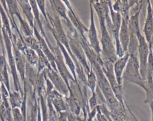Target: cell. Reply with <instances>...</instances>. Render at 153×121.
<instances>
[{
  "mask_svg": "<svg viewBox=\"0 0 153 121\" xmlns=\"http://www.w3.org/2000/svg\"><path fill=\"white\" fill-rule=\"evenodd\" d=\"M29 3L30 4V6L32 7V12H33V17H34V20L35 22H36V23L38 25V28L39 29V32L41 34V35L42 36V37L45 39V40L46 41L50 49L51 50V51L52 52L54 48V46H52V44H51V43L50 42L45 32V31L43 28V25L41 22V20L40 19V14H39V11L38 10V8L37 7V4H36V1H29Z\"/></svg>",
  "mask_w": 153,
  "mask_h": 121,
  "instance_id": "cell-19",
  "label": "cell"
},
{
  "mask_svg": "<svg viewBox=\"0 0 153 121\" xmlns=\"http://www.w3.org/2000/svg\"><path fill=\"white\" fill-rule=\"evenodd\" d=\"M149 105L151 110V120L153 121V101L151 102L148 104Z\"/></svg>",
  "mask_w": 153,
  "mask_h": 121,
  "instance_id": "cell-42",
  "label": "cell"
},
{
  "mask_svg": "<svg viewBox=\"0 0 153 121\" xmlns=\"http://www.w3.org/2000/svg\"><path fill=\"white\" fill-rule=\"evenodd\" d=\"M7 65V62L4 55H0V72Z\"/></svg>",
  "mask_w": 153,
  "mask_h": 121,
  "instance_id": "cell-38",
  "label": "cell"
},
{
  "mask_svg": "<svg viewBox=\"0 0 153 121\" xmlns=\"http://www.w3.org/2000/svg\"><path fill=\"white\" fill-rule=\"evenodd\" d=\"M17 1L18 4H19V5L20 6L24 15L25 16L26 21L28 22L31 28L33 29L35 25L34 23V22H35L34 17H33L32 7L29 3V1L19 0Z\"/></svg>",
  "mask_w": 153,
  "mask_h": 121,
  "instance_id": "cell-22",
  "label": "cell"
},
{
  "mask_svg": "<svg viewBox=\"0 0 153 121\" xmlns=\"http://www.w3.org/2000/svg\"><path fill=\"white\" fill-rule=\"evenodd\" d=\"M123 81L137 85L143 90L146 87V80L140 73L138 56L129 55V58L122 76Z\"/></svg>",
  "mask_w": 153,
  "mask_h": 121,
  "instance_id": "cell-2",
  "label": "cell"
},
{
  "mask_svg": "<svg viewBox=\"0 0 153 121\" xmlns=\"http://www.w3.org/2000/svg\"><path fill=\"white\" fill-rule=\"evenodd\" d=\"M87 82L86 85L90 90H91V93L96 91V89L97 87V78L96 74L93 69V68L90 66V70L89 73L87 75Z\"/></svg>",
  "mask_w": 153,
  "mask_h": 121,
  "instance_id": "cell-30",
  "label": "cell"
},
{
  "mask_svg": "<svg viewBox=\"0 0 153 121\" xmlns=\"http://www.w3.org/2000/svg\"><path fill=\"white\" fill-rule=\"evenodd\" d=\"M138 45L139 42L136 35L130 34V40L127 53H128L129 55H136L138 56Z\"/></svg>",
  "mask_w": 153,
  "mask_h": 121,
  "instance_id": "cell-28",
  "label": "cell"
},
{
  "mask_svg": "<svg viewBox=\"0 0 153 121\" xmlns=\"http://www.w3.org/2000/svg\"><path fill=\"white\" fill-rule=\"evenodd\" d=\"M53 37L56 40L57 46H58V47L59 48V49L61 51V53L62 54V56L63 57V59H64L66 65H67L68 68H69V71H71V74H72L75 81L78 83V78H77L76 74V68H75V65L74 64V62L72 59L71 58L70 55L69 54V53L68 52V51L66 50L65 47L60 43V42L57 40V38L55 36H53Z\"/></svg>",
  "mask_w": 153,
  "mask_h": 121,
  "instance_id": "cell-20",
  "label": "cell"
},
{
  "mask_svg": "<svg viewBox=\"0 0 153 121\" xmlns=\"http://www.w3.org/2000/svg\"><path fill=\"white\" fill-rule=\"evenodd\" d=\"M12 49L15 60L16 69L17 71L19 72L21 80L24 85L25 84V68L26 60L24 55L13 43Z\"/></svg>",
  "mask_w": 153,
  "mask_h": 121,
  "instance_id": "cell-16",
  "label": "cell"
},
{
  "mask_svg": "<svg viewBox=\"0 0 153 121\" xmlns=\"http://www.w3.org/2000/svg\"><path fill=\"white\" fill-rule=\"evenodd\" d=\"M90 5V26L88 29V38L89 40V44L94 51L101 56V47L100 41L97 35V32L95 25L93 7L91 1H89Z\"/></svg>",
  "mask_w": 153,
  "mask_h": 121,
  "instance_id": "cell-9",
  "label": "cell"
},
{
  "mask_svg": "<svg viewBox=\"0 0 153 121\" xmlns=\"http://www.w3.org/2000/svg\"><path fill=\"white\" fill-rule=\"evenodd\" d=\"M142 1H138L135 5L136 8L133 14L129 17L128 21V27L130 34H134L136 37L141 34L140 25H139V16L142 7Z\"/></svg>",
  "mask_w": 153,
  "mask_h": 121,
  "instance_id": "cell-14",
  "label": "cell"
},
{
  "mask_svg": "<svg viewBox=\"0 0 153 121\" xmlns=\"http://www.w3.org/2000/svg\"><path fill=\"white\" fill-rule=\"evenodd\" d=\"M0 15H1L2 23V28L6 31L10 39L11 40V41H12L13 33L12 32L11 29L10 27L9 18L8 17V15H7L6 11H5L2 5H1V2H0Z\"/></svg>",
  "mask_w": 153,
  "mask_h": 121,
  "instance_id": "cell-24",
  "label": "cell"
},
{
  "mask_svg": "<svg viewBox=\"0 0 153 121\" xmlns=\"http://www.w3.org/2000/svg\"><path fill=\"white\" fill-rule=\"evenodd\" d=\"M38 100L39 102V106L41 111L42 121H48V107L46 101V96L41 95L38 98Z\"/></svg>",
  "mask_w": 153,
  "mask_h": 121,
  "instance_id": "cell-31",
  "label": "cell"
},
{
  "mask_svg": "<svg viewBox=\"0 0 153 121\" xmlns=\"http://www.w3.org/2000/svg\"><path fill=\"white\" fill-rule=\"evenodd\" d=\"M0 120H1V121H5L4 118L2 117V116L1 115V114H0Z\"/></svg>",
  "mask_w": 153,
  "mask_h": 121,
  "instance_id": "cell-46",
  "label": "cell"
},
{
  "mask_svg": "<svg viewBox=\"0 0 153 121\" xmlns=\"http://www.w3.org/2000/svg\"><path fill=\"white\" fill-rule=\"evenodd\" d=\"M144 90L146 95L145 103L149 104L153 101V68L149 66H147L146 87Z\"/></svg>",
  "mask_w": 153,
  "mask_h": 121,
  "instance_id": "cell-21",
  "label": "cell"
},
{
  "mask_svg": "<svg viewBox=\"0 0 153 121\" xmlns=\"http://www.w3.org/2000/svg\"><path fill=\"white\" fill-rule=\"evenodd\" d=\"M93 9L95 10L99 22L100 29L101 58L103 60H107L113 64L117 59L114 43L112 37L106 26L104 10L100 1H91Z\"/></svg>",
  "mask_w": 153,
  "mask_h": 121,
  "instance_id": "cell-1",
  "label": "cell"
},
{
  "mask_svg": "<svg viewBox=\"0 0 153 121\" xmlns=\"http://www.w3.org/2000/svg\"><path fill=\"white\" fill-rule=\"evenodd\" d=\"M52 53L54 56L55 64L57 71L59 75L63 79V80L65 81L69 89V82L71 81H75L73 77V75L69 71V68H68L67 65H66L61 51L57 46L56 47H54Z\"/></svg>",
  "mask_w": 153,
  "mask_h": 121,
  "instance_id": "cell-7",
  "label": "cell"
},
{
  "mask_svg": "<svg viewBox=\"0 0 153 121\" xmlns=\"http://www.w3.org/2000/svg\"><path fill=\"white\" fill-rule=\"evenodd\" d=\"M0 81L2 82L5 85L7 90L10 93L11 90L10 84L7 65L4 67L3 70L0 72Z\"/></svg>",
  "mask_w": 153,
  "mask_h": 121,
  "instance_id": "cell-32",
  "label": "cell"
},
{
  "mask_svg": "<svg viewBox=\"0 0 153 121\" xmlns=\"http://www.w3.org/2000/svg\"><path fill=\"white\" fill-rule=\"evenodd\" d=\"M97 99V95L96 92L91 93V96L88 99V105L90 110H93L95 107H96L98 105Z\"/></svg>",
  "mask_w": 153,
  "mask_h": 121,
  "instance_id": "cell-34",
  "label": "cell"
},
{
  "mask_svg": "<svg viewBox=\"0 0 153 121\" xmlns=\"http://www.w3.org/2000/svg\"><path fill=\"white\" fill-rule=\"evenodd\" d=\"M65 100L67 105L68 111L71 112L76 116H79L81 110V107L69 96L65 97Z\"/></svg>",
  "mask_w": 153,
  "mask_h": 121,
  "instance_id": "cell-26",
  "label": "cell"
},
{
  "mask_svg": "<svg viewBox=\"0 0 153 121\" xmlns=\"http://www.w3.org/2000/svg\"><path fill=\"white\" fill-rule=\"evenodd\" d=\"M58 114L57 121H68V111L62 112Z\"/></svg>",
  "mask_w": 153,
  "mask_h": 121,
  "instance_id": "cell-39",
  "label": "cell"
},
{
  "mask_svg": "<svg viewBox=\"0 0 153 121\" xmlns=\"http://www.w3.org/2000/svg\"><path fill=\"white\" fill-rule=\"evenodd\" d=\"M138 1H121L120 14L123 18H129L130 9L135 5Z\"/></svg>",
  "mask_w": 153,
  "mask_h": 121,
  "instance_id": "cell-29",
  "label": "cell"
},
{
  "mask_svg": "<svg viewBox=\"0 0 153 121\" xmlns=\"http://www.w3.org/2000/svg\"><path fill=\"white\" fill-rule=\"evenodd\" d=\"M67 36L68 38L70 49L77 61L82 67L87 76V75L90 72V66H89L88 63V60L87 59L86 55L78 41L69 35H67Z\"/></svg>",
  "mask_w": 153,
  "mask_h": 121,
  "instance_id": "cell-8",
  "label": "cell"
},
{
  "mask_svg": "<svg viewBox=\"0 0 153 121\" xmlns=\"http://www.w3.org/2000/svg\"><path fill=\"white\" fill-rule=\"evenodd\" d=\"M150 4H151V5L152 11H153V1H150Z\"/></svg>",
  "mask_w": 153,
  "mask_h": 121,
  "instance_id": "cell-45",
  "label": "cell"
},
{
  "mask_svg": "<svg viewBox=\"0 0 153 121\" xmlns=\"http://www.w3.org/2000/svg\"><path fill=\"white\" fill-rule=\"evenodd\" d=\"M51 8L54 13H55L60 18L62 19L65 22V23L68 28V33L69 34H72L74 33L76 30L72 26V23H71L67 13V8L65 4L63 3V1L60 0H52L49 1Z\"/></svg>",
  "mask_w": 153,
  "mask_h": 121,
  "instance_id": "cell-11",
  "label": "cell"
},
{
  "mask_svg": "<svg viewBox=\"0 0 153 121\" xmlns=\"http://www.w3.org/2000/svg\"><path fill=\"white\" fill-rule=\"evenodd\" d=\"M7 10L10 15L16 16L20 23L21 31L22 32V35L23 37H29L33 36V29L31 28L28 22L23 19V16L20 14L18 3L17 1H6Z\"/></svg>",
  "mask_w": 153,
  "mask_h": 121,
  "instance_id": "cell-6",
  "label": "cell"
},
{
  "mask_svg": "<svg viewBox=\"0 0 153 121\" xmlns=\"http://www.w3.org/2000/svg\"><path fill=\"white\" fill-rule=\"evenodd\" d=\"M37 7L38 8V10L41 11L42 13L43 17H44V19L46 21V23H48V19L47 16V11L45 8V1H36Z\"/></svg>",
  "mask_w": 153,
  "mask_h": 121,
  "instance_id": "cell-33",
  "label": "cell"
},
{
  "mask_svg": "<svg viewBox=\"0 0 153 121\" xmlns=\"http://www.w3.org/2000/svg\"><path fill=\"white\" fill-rule=\"evenodd\" d=\"M0 43L2 47V50L3 52V55H5V45L4 43V38H3V35H2V23L1 20V17L0 15Z\"/></svg>",
  "mask_w": 153,
  "mask_h": 121,
  "instance_id": "cell-37",
  "label": "cell"
},
{
  "mask_svg": "<svg viewBox=\"0 0 153 121\" xmlns=\"http://www.w3.org/2000/svg\"><path fill=\"white\" fill-rule=\"evenodd\" d=\"M13 111V119L14 121H27L24 119L20 108H16L12 109Z\"/></svg>",
  "mask_w": 153,
  "mask_h": 121,
  "instance_id": "cell-35",
  "label": "cell"
},
{
  "mask_svg": "<svg viewBox=\"0 0 153 121\" xmlns=\"http://www.w3.org/2000/svg\"><path fill=\"white\" fill-rule=\"evenodd\" d=\"M146 8V16L144 22L143 33V36L149 43L153 37V11L150 4V1H147Z\"/></svg>",
  "mask_w": 153,
  "mask_h": 121,
  "instance_id": "cell-15",
  "label": "cell"
},
{
  "mask_svg": "<svg viewBox=\"0 0 153 121\" xmlns=\"http://www.w3.org/2000/svg\"><path fill=\"white\" fill-rule=\"evenodd\" d=\"M121 1H114V3L112 2V10L117 13H120L121 11Z\"/></svg>",
  "mask_w": 153,
  "mask_h": 121,
  "instance_id": "cell-36",
  "label": "cell"
},
{
  "mask_svg": "<svg viewBox=\"0 0 153 121\" xmlns=\"http://www.w3.org/2000/svg\"><path fill=\"white\" fill-rule=\"evenodd\" d=\"M138 45V60L140 66V73L143 79L146 80L148 60L149 54V44L146 41L144 36L140 34L137 36Z\"/></svg>",
  "mask_w": 153,
  "mask_h": 121,
  "instance_id": "cell-5",
  "label": "cell"
},
{
  "mask_svg": "<svg viewBox=\"0 0 153 121\" xmlns=\"http://www.w3.org/2000/svg\"><path fill=\"white\" fill-rule=\"evenodd\" d=\"M45 69L47 77L52 83L54 89L63 97L68 96L69 92V87L59 74L53 69H48L45 68Z\"/></svg>",
  "mask_w": 153,
  "mask_h": 121,
  "instance_id": "cell-10",
  "label": "cell"
},
{
  "mask_svg": "<svg viewBox=\"0 0 153 121\" xmlns=\"http://www.w3.org/2000/svg\"><path fill=\"white\" fill-rule=\"evenodd\" d=\"M68 121H78L77 117L74 114L68 111Z\"/></svg>",
  "mask_w": 153,
  "mask_h": 121,
  "instance_id": "cell-41",
  "label": "cell"
},
{
  "mask_svg": "<svg viewBox=\"0 0 153 121\" xmlns=\"http://www.w3.org/2000/svg\"><path fill=\"white\" fill-rule=\"evenodd\" d=\"M33 32L34 37H35V38L36 39V40L38 43L39 49L41 50V51L44 53V54L45 55V56L48 59L52 68L57 72L56 66V64H55L54 56L53 53H52V52L51 51V50L50 49L45 39L41 35L40 32H38V31L37 30L35 25L33 28Z\"/></svg>",
  "mask_w": 153,
  "mask_h": 121,
  "instance_id": "cell-13",
  "label": "cell"
},
{
  "mask_svg": "<svg viewBox=\"0 0 153 121\" xmlns=\"http://www.w3.org/2000/svg\"><path fill=\"white\" fill-rule=\"evenodd\" d=\"M26 62L31 66H37L38 61V56L36 52L33 49L27 47L23 53Z\"/></svg>",
  "mask_w": 153,
  "mask_h": 121,
  "instance_id": "cell-27",
  "label": "cell"
},
{
  "mask_svg": "<svg viewBox=\"0 0 153 121\" xmlns=\"http://www.w3.org/2000/svg\"><path fill=\"white\" fill-rule=\"evenodd\" d=\"M103 60V65L102 68L103 73L107 78L116 98L122 107L125 108L123 86L120 85L115 78L113 71V63L107 60Z\"/></svg>",
  "mask_w": 153,
  "mask_h": 121,
  "instance_id": "cell-4",
  "label": "cell"
},
{
  "mask_svg": "<svg viewBox=\"0 0 153 121\" xmlns=\"http://www.w3.org/2000/svg\"><path fill=\"white\" fill-rule=\"evenodd\" d=\"M35 92L38 98L41 95L45 96V70L44 69L41 73L39 74L36 83Z\"/></svg>",
  "mask_w": 153,
  "mask_h": 121,
  "instance_id": "cell-23",
  "label": "cell"
},
{
  "mask_svg": "<svg viewBox=\"0 0 153 121\" xmlns=\"http://www.w3.org/2000/svg\"><path fill=\"white\" fill-rule=\"evenodd\" d=\"M128 58L129 55L126 53L123 56L117 58L113 64V71L115 78L118 83L121 86H123V74L126 68Z\"/></svg>",
  "mask_w": 153,
  "mask_h": 121,
  "instance_id": "cell-17",
  "label": "cell"
},
{
  "mask_svg": "<svg viewBox=\"0 0 153 121\" xmlns=\"http://www.w3.org/2000/svg\"><path fill=\"white\" fill-rule=\"evenodd\" d=\"M129 18H123L121 27L119 31V41L123 50L127 53L130 40V32L128 27V21Z\"/></svg>",
  "mask_w": 153,
  "mask_h": 121,
  "instance_id": "cell-18",
  "label": "cell"
},
{
  "mask_svg": "<svg viewBox=\"0 0 153 121\" xmlns=\"http://www.w3.org/2000/svg\"><path fill=\"white\" fill-rule=\"evenodd\" d=\"M48 117L50 118V119L51 121H57L56 120V114L51 115V116H48Z\"/></svg>",
  "mask_w": 153,
  "mask_h": 121,
  "instance_id": "cell-43",
  "label": "cell"
},
{
  "mask_svg": "<svg viewBox=\"0 0 153 121\" xmlns=\"http://www.w3.org/2000/svg\"><path fill=\"white\" fill-rule=\"evenodd\" d=\"M63 2L67 8L68 16L72 26L79 34V35L83 38H85L84 34L85 32L88 31V28L85 26V25L80 20L79 17L75 13L70 4V2L69 1H63Z\"/></svg>",
  "mask_w": 153,
  "mask_h": 121,
  "instance_id": "cell-12",
  "label": "cell"
},
{
  "mask_svg": "<svg viewBox=\"0 0 153 121\" xmlns=\"http://www.w3.org/2000/svg\"><path fill=\"white\" fill-rule=\"evenodd\" d=\"M82 112H83L82 117H80L79 116H76L78 121H87V116L88 111L87 110H82Z\"/></svg>",
  "mask_w": 153,
  "mask_h": 121,
  "instance_id": "cell-40",
  "label": "cell"
},
{
  "mask_svg": "<svg viewBox=\"0 0 153 121\" xmlns=\"http://www.w3.org/2000/svg\"><path fill=\"white\" fill-rule=\"evenodd\" d=\"M23 102V98L20 92L17 91H11L9 93V102L12 109L20 108Z\"/></svg>",
  "mask_w": 153,
  "mask_h": 121,
  "instance_id": "cell-25",
  "label": "cell"
},
{
  "mask_svg": "<svg viewBox=\"0 0 153 121\" xmlns=\"http://www.w3.org/2000/svg\"><path fill=\"white\" fill-rule=\"evenodd\" d=\"M2 35H3V38H4V43L5 45V49L7 55L8 63L10 66L11 74L13 77L14 89L16 91L20 92V93L21 94V96L23 98L24 95V92L22 90V86L19 81L16 66L15 60H14V58L13 53V49H12L11 41L6 31L3 28H2Z\"/></svg>",
  "mask_w": 153,
  "mask_h": 121,
  "instance_id": "cell-3",
  "label": "cell"
},
{
  "mask_svg": "<svg viewBox=\"0 0 153 121\" xmlns=\"http://www.w3.org/2000/svg\"><path fill=\"white\" fill-rule=\"evenodd\" d=\"M1 84L0 81V103L1 102Z\"/></svg>",
  "mask_w": 153,
  "mask_h": 121,
  "instance_id": "cell-44",
  "label": "cell"
}]
</instances>
